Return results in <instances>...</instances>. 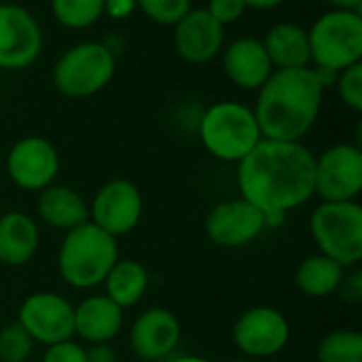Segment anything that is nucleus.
<instances>
[{"label": "nucleus", "mask_w": 362, "mask_h": 362, "mask_svg": "<svg viewBox=\"0 0 362 362\" xmlns=\"http://www.w3.org/2000/svg\"><path fill=\"white\" fill-rule=\"evenodd\" d=\"M261 138L255 110L235 100L212 104L199 119V140L204 148L221 161H242Z\"/></svg>", "instance_id": "obj_4"}, {"label": "nucleus", "mask_w": 362, "mask_h": 362, "mask_svg": "<svg viewBox=\"0 0 362 362\" xmlns=\"http://www.w3.org/2000/svg\"><path fill=\"white\" fill-rule=\"evenodd\" d=\"M106 297L115 301L121 310L134 308L142 301L148 288V272L136 259H117L104 278Z\"/></svg>", "instance_id": "obj_22"}, {"label": "nucleus", "mask_w": 362, "mask_h": 362, "mask_svg": "<svg viewBox=\"0 0 362 362\" xmlns=\"http://www.w3.org/2000/svg\"><path fill=\"white\" fill-rule=\"evenodd\" d=\"M231 362H257V361H252V358H244V356H242V358H235V361H231Z\"/></svg>", "instance_id": "obj_37"}, {"label": "nucleus", "mask_w": 362, "mask_h": 362, "mask_svg": "<svg viewBox=\"0 0 362 362\" xmlns=\"http://www.w3.org/2000/svg\"><path fill=\"white\" fill-rule=\"evenodd\" d=\"M233 344L244 358H269L280 354L291 339L286 316L269 305H257L240 314L233 325Z\"/></svg>", "instance_id": "obj_9"}, {"label": "nucleus", "mask_w": 362, "mask_h": 362, "mask_svg": "<svg viewBox=\"0 0 362 362\" xmlns=\"http://www.w3.org/2000/svg\"><path fill=\"white\" fill-rule=\"evenodd\" d=\"M2 163H4V161H2V157H0V168H2Z\"/></svg>", "instance_id": "obj_38"}, {"label": "nucleus", "mask_w": 362, "mask_h": 362, "mask_svg": "<svg viewBox=\"0 0 362 362\" xmlns=\"http://www.w3.org/2000/svg\"><path fill=\"white\" fill-rule=\"evenodd\" d=\"M117 259V238L87 221L66 231L57 250V272L68 286L87 291L104 282Z\"/></svg>", "instance_id": "obj_3"}, {"label": "nucleus", "mask_w": 362, "mask_h": 362, "mask_svg": "<svg viewBox=\"0 0 362 362\" xmlns=\"http://www.w3.org/2000/svg\"><path fill=\"white\" fill-rule=\"evenodd\" d=\"M42 53V28L19 4H0V70H23Z\"/></svg>", "instance_id": "obj_11"}, {"label": "nucleus", "mask_w": 362, "mask_h": 362, "mask_svg": "<svg viewBox=\"0 0 362 362\" xmlns=\"http://www.w3.org/2000/svg\"><path fill=\"white\" fill-rule=\"evenodd\" d=\"M170 362H212L208 361V358H204V356H178V358H174V361Z\"/></svg>", "instance_id": "obj_36"}, {"label": "nucleus", "mask_w": 362, "mask_h": 362, "mask_svg": "<svg viewBox=\"0 0 362 362\" xmlns=\"http://www.w3.org/2000/svg\"><path fill=\"white\" fill-rule=\"evenodd\" d=\"M362 191V151L356 144H333L314 159V195L322 202H356Z\"/></svg>", "instance_id": "obj_8"}, {"label": "nucleus", "mask_w": 362, "mask_h": 362, "mask_svg": "<svg viewBox=\"0 0 362 362\" xmlns=\"http://www.w3.org/2000/svg\"><path fill=\"white\" fill-rule=\"evenodd\" d=\"M337 295L346 301V303H361L362 301V274L361 272H352L344 276Z\"/></svg>", "instance_id": "obj_31"}, {"label": "nucleus", "mask_w": 362, "mask_h": 362, "mask_svg": "<svg viewBox=\"0 0 362 362\" xmlns=\"http://www.w3.org/2000/svg\"><path fill=\"white\" fill-rule=\"evenodd\" d=\"M325 89L314 66L274 70L261 85L252 108L261 136L267 140L301 142L318 121Z\"/></svg>", "instance_id": "obj_2"}, {"label": "nucleus", "mask_w": 362, "mask_h": 362, "mask_svg": "<svg viewBox=\"0 0 362 362\" xmlns=\"http://www.w3.org/2000/svg\"><path fill=\"white\" fill-rule=\"evenodd\" d=\"M34 352V339L15 320L0 329V362H28Z\"/></svg>", "instance_id": "obj_26"}, {"label": "nucleus", "mask_w": 362, "mask_h": 362, "mask_svg": "<svg viewBox=\"0 0 362 362\" xmlns=\"http://www.w3.org/2000/svg\"><path fill=\"white\" fill-rule=\"evenodd\" d=\"M335 89L339 100L354 112L362 110V64H354L341 70L335 78Z\"/></svg>", "instance_id": "obj_28"}, {"label": "nucleus", "mask_w": 362, "mask_h": 362, "mask_svg": "<svg viewBox=\"0 0 362 362\" xmlns=\"http://www.w3.org/2000/svg\"><path fill=\"white\" fill-rule=\"evenodd\" d=\"M42 362H87L85 348L74 339H66L53 346H47Z\"/></svg>", "instance_id": "obj_30"}, {"label": "nucleus", "mask_w": 362, "mask_h": 362, "mask_svg": "<svg viewBox=\"0 0 362 362\" xmlns=\"http://www.w3.org/2000/svg\"><path fill=\"white\" fill-rule=\"evenodd\" d=\"M335 11H361L362 0H325Z\"/></svg>", "instance_id": "obj_34"}, {"label": "nucleus", "mask_w": 362, "mask_h": 362, "mask_svg": "<svg viewBox=\"0 0 362 362\" xmlns=\"http://www.w3.org/2000/svg\"><path fill=\"white\" fill-rule=\"evenodd\" d=\"M269 55L274 70L286 68H308L312 66L308 30L293 21H280L272 25L261 38Z\"/></svg>", "instance_id": "obj_21"}, {"label": "nucleus", "mask_w": 362, "mask_h": 362, "mask_svg": "<svg viewBox=\"0 0 362 362\" xmlns=\"http://www.w3.org/2000/svg\"><path fill=\"white\" fill-rule=\"evenodd\" d=\"M106 295H91L74 308V335L87 344H110L123 329V314Z\"/></svg>", "instance_id": "obj_18"}, {"label": "nucleus", "mask_w": 362, "mask_h": 362, "mask_svg": "<svg viewBox=\"0 0 362 362\" xmlns=\"http://www.w3.org/2000/svg\"><path fill=\"white\" fill-rule=\"evenodd\" d=\"M144 202L140 189L125 180L115 178L98 189L89 206V221L112 238L134 231L142 218Z\"/></svg>", "instance_id": "obj_10"}, {"label": "nucleus", "mask_w": 362, "mask_h": 362, "mask_svg": "<svg viewBox=\"0 0 362 362\" xmlns=\"http://www.w3.org/2000/svg\"><path fill=\"white\" fill-rule=\"evenodd\" d=\"M318 252L350 269L362 261V206L358 202H322L310 216Z\"/></svg>", "instance_id": "obj_7"}, {"label": "nucleus", "mask_w": 362, "mask_h": 362, "mask_svg": "<svg viewBox=\"0 0 362 362\" xmlns=\"http://www.w3.org/2000/svg\"><path fill=\"white\" fill-rule=\"evenodd\" d=\"M248 8H257V11H272L282 6L286 0H244Z\"/></svg>", "instance_id": "obj_35"}, {"label": "nucleus", "mask_w": 362, "mask_h": 362, "mask_svg": "<svg viewBox=\"0 0 362 362\" xmlns=\"http://www.w3.org/2000/svg\"><path fill=\"white\" fill-rule=\"evenodd\" d=\"M138 8L159 25H176L193 6L191 0H136Z\"/></svg>", "instance_id": "obj_27"}, {"label": "nucleus", "mask_w": 362, "mask_h": 362, "mask_svg": "<svg viewBox=\"0 0 362 362\" xmlns=\"http://www.w3.org/2000/svg\"><path fill=\"white\" fill-rule=\"evenodd\" d=\"M117 70L115 51L100 40H85L66 49L53 64L51 78L55 89L72 100L100 93Z\"/></svg>", "instance_id": "obj_5"}, {"label": "nucleus", "mask_w": 362, "mask_h": 362, "mask_svg": "<svg viewBox=\"0 0 362 362\" xmlns=\"http://www.w3.org/2000/svg\"><path fill=\"white\" fill-rule=\"evenodd\" d=\"M40 246V229L36 221L23 212H6L0 216V263L21 267L34 259Z\"/></svg>", "instance_id": "obj_20"}, {"label": "nucleus", "mask_w": 362, "mask_h": 362, "mask_svg": "<svg viewBox=\"0 0 362 362\" xmlns=\"http://www.w3.org/2000/svg\"><path fill=\"white\" fill-rule=\"evenodd\" d=\"M223 47L225 28L206 8H191L174 25V49L189 64H208Z\"/></svg>", "instance_id": "obj_16"}, {"label": "nucleus", "mask_w": 362, "mask_h": 362, "mask_svg": "<svg viewBox=\"0 0 362 362\" xmlns=\"http://www.w3.org/2000/svg\"><path fill=\"white\" fill-rule=\"evenodd\" d=\"M308 40L314 68L339 74L341 70L361 64V11H327L312 23V28H308Z\"/></svg>", "instance_id": "obj_6"}, {"label": "nucleus", "mask_w": 362, "mask_h": 362, "mask_svg": "<svg viewBox=\"0 0 362 362\" xmlns=\"http://www.w3.org/2000/svg\"><path fill=\"white\" fill-rule=\"evenodd\" d=\"M17 322L34 344L53 346L74 337V305L57 293H34L21 303Z\"/></svg>", "instance_id": "obj_12"}, {"label": "nucleus", "mask_w": 362, "mask_h": 362, "mask_svg": "<svg viewBox=\"0 0 362 362\" xmlns=\"http://www.w3.org/2000/svg\"><path fill=\"white\" fill-rule=\"evenodd\" d=\"M51 13L64 28L85 30L104 15V0H51Z\"/></svg>", "instance_id": "obj_24"}, {"label": "nucleus", "mask_w": 362, "mask_h": 362, "mask_svg": "<svg viewBox=\"0 0 362 362\" xmlns=\"http://www.w3.org/2000/svg\"><path fill=\"white\" fill-rule=\"evenodd\" d=\"M180 322L170 310L151 308L134 320L129 329V348L140 361H163L180 344Z\"/></svg>", "instance_id": "obj_15"}, {"label": "nucleus", "mask_w": 362, "mask_h": 362, "mask_svg": "<svg viewBox=\"0 0 362 362\" xmlns=\"http://www.w3.org/2000/svg\"><path fill=\"white\" fill-rule=\"evenodd\" d=\"M265 229V214L244 197L221 202L206 216V235L221 248L248 246Z\"/></svg>", "instance_id": "obj_14"}, {"label": "nucleus", "mask_w": 362, "mask_h": 362, "mask_svg": "<svg viewBox=\"0 0 362 362\" xmlns=\"http://www.w3.org/2000/svg\"><path fill=\"white\" fill-rule=\"evenodd\" d=\"M225 76L244 91H259L261 85L272 76L274 66L263 47L261 38L242 36L231 40L221 51Z\"/></svg>", "instance_id": "obj_17"}, {"label": "nucleus", "mask_w": 362, "mask_h": 362, "mask_svg": "<svg viewBox=\"0 0 362 362\" xmlns=\"http://www.w3.org/2000/svg\"><path fill=\"white\" fill-rule=\"evenodd\" d=\"M36 212L47 227L64 233L89 221V204L78 191L66 185H49L38 191Z\"/></svg>", "instance_id": "obj_19"}, {"label": "nucleus", "mask_w": 362, "mask_h": 362, "mask_svg": "<svg viewBox=\"0 0 362 362\" xmlns=\"http://www.w3.org/2000/svg\"><path fill=\"white\" fill-rule=\"evenodd\" d=\"M346 272L348 269L341 267L337 261L318 252L299 263L297 274H295V284L305 297L325 299L337 293Z\"/></svg>", "instance_id": "obj_23"}, {"label": "nucleus", "mask_w": 362, "mask_h": 362, "mask_svg": "<svg viewBox=\"0 0 362 362\" xmlns=\"http://www.w3.org/2000/svg\"><path fill=\"white\" fill-rule=\"evenodd\" d=\"M4 165L15 187L38 193L53 185L59 172V153L47 138L25 136L11 146Z\"/></svg>", "instance_id": "obj_13"}, {"label": "nucleus", "mask_w": 362, "mask_h": 362, "mask_svg": "<svg viewBox=\"0 0 362 362\" xmlns=\"http://www.w3.org/2000/svg\"><path fill=\"white\" fill-rule=\"evenodd\" d=\"M206 11L223 25H231L235 21H240L244 17V13L248 11L244 0H208Z\"/></svg>", "instance_id": "obj_29"}, {"label": "nucleus", "mask_w": 362, "mask_h": 362, "mask_svg": "<svg viewBox=\"0 0 362 362\" xmlns=\"http://www.w3.org/2000/svg\"><path fill=\"white\" fill-rule=\"evenodd\" d=\"M316 358L318 362H362V335L350 329L331 331L320 339Z\"/></svg>", "instance_id": "obj_25"}, {"label": "nucleus", "mask_w": 362, "mask_h": 362, "mask_svg": "<svg viewBox=\"0 0 362 362\" xmlns=\"http://www.w3.org/2000/svg\"><path fill=\"white\" fill-rule=\"evenodd\" d=\"M85 356L87 362H119L117 352L108 344H89V348H85Z\"/></svg>", "instance_id": "obj_33"}, {"label": "nucleus", "mask_w": 362, "mask_h": 362, "mask_svg": "<svg viewBox=\"0 0 362 362\" xmlns=\"http://www.w3.org/2000/svg\"><path fill=\"white\" fill-rule=\"evenodd\" d=\"M136 8V0H104V15H108L110 19H127Z\"/></svg>", "instance_id": "obj_32"}, {"label": "nucleus", "mask_w": 362, "mask_h": 362, "mask_svg": "<svg viewBox=\"0 0 362 362\" xmlns=\"http://www.w3.org/2000/svg\"><path fill=\"white\" fill-rule=\"evenodd\" d=\"M314 153L301 142L267 140L238 161V187L246 202L265 214L267 229L314 195Z\"/></svg>", "instance_id": "obj_1"}]
</instances>
